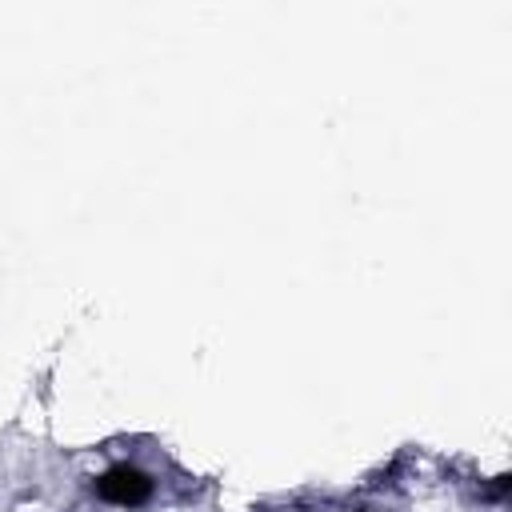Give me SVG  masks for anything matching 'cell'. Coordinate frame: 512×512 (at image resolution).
Returning a JSON list of instances; mask_svg holds the SVG:
<instances>
[{"instance_id": "6da1fadb", "label": "cell", "mask_w": 512, "mask_h": 512, "mask_svg": "<svg viewBox=\"0 0 512 512\" xmlns=\"http://www.w3.org/2000/svg\"><path fill=\"white\" fill-rule=\"evenodd\" d=\"M96 496L120 508H140L152 500V476L140 472L136 464H116L96 480Z\"/></svg>"}]
</instances>
